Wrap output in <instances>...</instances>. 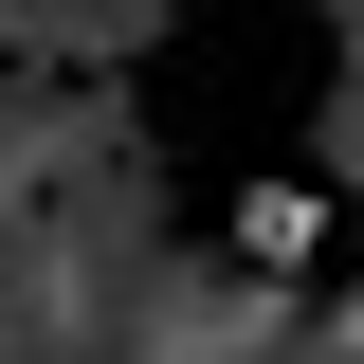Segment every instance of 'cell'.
Masks as SVG:
<instances>
[{
	"label": "cell",
	"instance_id": "1",
	"mask_svg": "<svg viewBox=\"0 0 364 364\" xmlns=\"http://www.w3.org/2000/svg\"><path fill=\"white\" fill-rule=\"evenodd\" d=\"M328 237H346V182H237V273L255 291H310Z\"/></svg>",
	"mask_w": 364,
	"mask_h": 364
}]
</instances>
